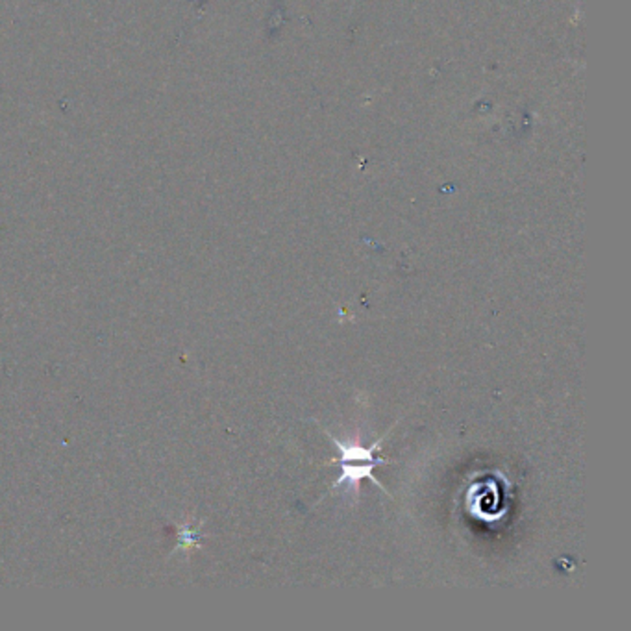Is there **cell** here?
I'll return each instance as SVG.
<instances>
[{
  "label": "cell",
  "mask_w": 631,
  "mask_h": 631,
  "mask_svg": "<svg viewBox=\"0 0 631 631\" xmlns=\"http://www.w3.org/2000/svg\"><path fill=\"white\" fill-rule=\"evenodd\" d=\"M508 479H503V482H498V479L477 482L467 493V508L479 520L496 522L508 515Z\"/></svg>",
  "instance_id": "cell-2"
},
{
  "label": "cell",
  "mask_w": 631,
  "mask_h": 631,
  "mask_svg": "<svg viewBox=\"0 0 631 631\" xmlns=\"http://www.w3.org/2000/svg\"><path fill=\"white\" fill-rule=\"evenodd\" d=\"M393 428H394V426H391L389 430L386 432V436L378 439V441H376L372 446H369V448L358 446V444H354V443H341L337 437H334V436H330V434L326 432L328 439L332 441V444H334V446L339 450V453H341V458H339L341 476L334 482L332 491H336V489L346 486L348 489L358 493V491H360V482H361V479H370L372 486L380 487L384 493H387L386 487H384L380 482H378V479L374 477L372 472H374V469H376L378 465L391 463V460L380 456V452H382V446L386 444L387 436L393 432Z\"/></svg>",
  "instance_id": "cell-1"
}]
</instances>
